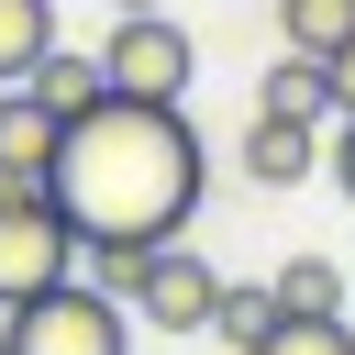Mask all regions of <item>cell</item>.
Instances as JSON below:
<instances>
[{"instance_id": "obj_1", "label": "cell", "mask_w": 355, "mask_h": 355, "mask_svg": "<svg viewBox=\"0 0 355 355\" xmlns=\"http://www.w3.org/2000/svg\"><path fill=\"white\" fill-rule=\"evenodd\" d=\"M44 189L78 222V255L89 244H178L200 189H211V155H200L178 100H89L67 122Z\"/></svg>"}, {"instance_id": "obj_2", "label": "cell", "mask_w": 355, "mask_h": 355, "mask_svg": "<svg viewBox=\"0 0 355 355\" xmlns=\"http://www.w3.org/2000/svg\"><path fill=\"white\" fill-rule=\"evenodd\" d=\"M67 277H78V222L55 211L44 178H0V311L44 300Z\"/></svg>"}, {"instance_id": "obj_3", "label": "cell", "mask_w": 355, "mask_h": 355, "mask_svg": "<svg viewBox=\"0 0 355 355\" xmlns=\"http://www.w3.org/2000/svg\"><path fill=\"white\" fill-rule=\"evenodd\" d=\"M0 344H11V355H122V344H133V311H122L111 288L67 277V288L0 311Z\"/></svg>"}, {"instance_id": "obj_4", "label": "cell", "mask_w": 355, "mask_h": 355, "mask_svg": "<svg viewBox=\"0 0 355 355\" xmlns=\"http://www.w3.org/2000/svg\"><path fill=\"white\" fill-rule=\"evenodd\" d=\"M100 78H111V100H189L200 44L178 33V11H111V33H100Z\"/></svg>"}, {"instance_id": "obj_5", "label": "cell", "mask_w": 355, "mask_h": 355, "mask_svg": "<svg viewBox=\"0 0 355 355\" xmlns=\"http://www.w3.org/2000/svg\"><path fill=\"white\" fill-rule=\"evenodd\" d=\"M133 311H144L155 333H211V311H222V266H211V255H189V233H178V244H144Z\"/></svg>"}, {"instance_id": "obj_6", "label": "cell", "mask_w": 355, "mask_h": 355, "mask_svg": "<svg viewBox=\"0 0 355 355\" xmlns=\"http://www.w3.org/2000/svg\"><path fill=\"white\" fill-rule=\"evenodd\" d=\"M311 166H322V122L255 100V122H244V178H255V189H300Z\"/></svg>"}, {"instance_id": "obj_7", "label": "cell", "mask_w": 355, "mask_h": 355, "mask_svg": "<svg viewBox=\"0 0 355 355\" xmlns=\"http://www.w3.org/2000/svg\"><path fill=\"white\" fill-rule=\"evenodd\" d=\"M67 144V111H44L33 89H0V178H44Z\"/></svg>"}, {"instance_id": "obj_8", "label": "cell", "mask_w": 355, "mask_h": 355, "mask_svg": "<svg viewBox=\"0 0 355 355\" xmlns=\"http://www.w3.org/2000/svg\"><path fill=\"white\" fill-rule=\"evenodd\" d=\"M22 89H33L44 111H67V122H78L89 100H111V78H100V44H89V55H78V44H55V55H44V67L22 78Z\"/></svg>"}, {"instance_id": "obj_9", "label": "cell", "mask_w": 355, "mask_h": 355, "mask_svg": "<svg viewBox=\"0 0 355 355\" xmlns=\"http://www.w3.org/2000/svg\"><path fill=\"white\" fill-rule=\"evenodd\" d=\"M55 55V0H0V89H22Z\"/></svg>"}, {"instance_id": "obj_10", "label": "cell", "mask_w": 355, "mask_h": 355, "mask_svg": "<svg viewBox=\"0 0 355 355\" xmlns=\"http://www.w3.org/2000/svg\"><path fill=\"white\" fill-rule=\"evenodd\" d=\"M277 44L288 55H344L355 44V0H277Z\"/></svg>"}, {"instance_id": "obj_11", "label": "cell", "mask_w": 355, "mask_h": 355, "mask_svg": "<svg viewBox=\"0 0 355 355\" xmlns=\"http://www.w3.org/2000/svg\"><path fill=\"white\" fill-rule=\"evenodd\" d=\"M255 100H266V111H300V122H333V67H322V55H277Z\"/></svg>"}, {"instance_id": "obj_12", "label": "cell", "mask_w": 355, "mask_h": 355, "mask_svg": "<svg viewBox=\"0 0 355 355\" xmlns=\"http://www.w3.org/2000/svg\"><path fill=\"white\" fill-rule=\"evenodd\" d=\"M211 333H222L233 355H255V344L277 333V288H255V277H222V311H211Z\"/></svg>"}, {"instance_id": "obj_13", "label": "cell", "mask_w": 355, "mask_h": 355, "mask_svg": "<svg viewBox=\"0 0 355 355\" xmlns=\"http://www.w3.org/2000/svg\"><path fill=\"white\" fill-rule=\"evenodd\" d=\"M255 355H355V322L344 311H277V333Z\"/></svg>"}, {"instance_id": "obj_14", "label": "cell", "mask_w": 355, "mask_h": 355, "mask_svg": "<svg viewBox=\"0 0 355 355\" xmlns=\"http://www.w3.org/2000/svg\"><path fill=\"white\" fill-rule=\"evenodd\" d=\"M266 288H277V311H344V266L333 255H288Z\"/></svg>"}, {"instance_id": "obj_15", "label": "cell", "mask_w": 355, "mask_h": 355, "mask_svg": "<svg viewBox=\"0 0 355 355\" xmlns=\"http://www.w3.org/2000/svg\"><path fill=\"white\" fill-rule=\"evenodd\" d=\"M322 178H333V189H344V200H355V111H344V122H333V133H322Z\"/></svg>"}, {"instance_id": "obj_16", "label": "cell", "mask_w": 355, "mask_h": 355, "mask_svg": "<svg viewBox=\"0 0 355 355\" xmlns=\"http://www.w3.org/2000/svg\"><path fill=\"white\" fill-rule=\"evenodd\" d=\"M322 67H333V122H344V111H355V44H344V55H322Z\"/></svg>"}, {"instance_id": "obj_17", "label": "cell", "mask_w": 355, "mask_h": 355, "mask_svg": "<svg viewBox=\"0 0 355 355\" xmlns=\"http://www.w3.org/2000/svg\"><path fill=\"white\" fill-rule=\"evenodd\" d=\"M111 11H166V0H111Z\"/></svg>"}]
</instances>
